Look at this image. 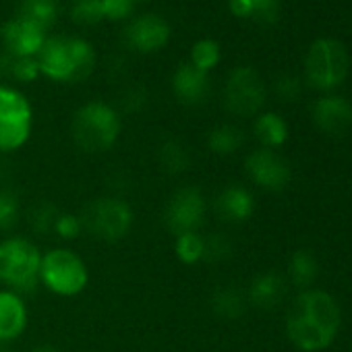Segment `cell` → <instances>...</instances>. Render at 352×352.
I'll list each match as a JSON object with an SVG mask.
<instances>
[{
    "label": "cell",
    "instance_id": "ac0fdd59",
    "mask_svg": "<svg viewBox=\"0 0 352 352\" xmlns=\"http://www.w3.org/2000/svg\"><path fill=\"white\" fill-rule=\"evenodd\" d=\"M286 294V282L276 272H263L255 276L247 290V302H251L257 309L270 311L280 305V300Z\"/></svg>",
    "mask_w": 352,
    "mask_h": 352
},
{
    "label": "cell",
    "instance_id": "30bf717a",
    "mask_svg": "<svg viewBox=\"0 0 352 352\" xmlns=\"http://www.w3.org/2000/svg\"><path fill=\"white\" fill-rule=\"evenodd\" d=\"M208 214V201L206 195L197 187H181L176 189L166 208H164V224L174 234L185 232H199V228L206 222Z\"/></svg>",
    "mask_w": 352,
    "mask_h": 352
},
{
    "label": "cell",
    "instance_id": "7a4b0ae2",
    "mask_svg": "<svg viewBox=\"0 0 352 352\" xmlns=\"http://www.w3.org/2000/svg\"><path fill=\"white\" fill-rule=\"evenodd\" d=\"M40 75L56 83L85 81L98 63L91 42L79 36H48L36 56Z\"/></svg>",
    "mask_w": 352,
    "mask_h": 352
},
{
    "label": "cell",
    "instance_id": "7c38bea8",
    "mask_svg": "<svg viewBox=\"0 0 352 352\" xmlns=\"http://www.w3.org/2000/svg\"><path fill=\"white\" fill-rule=\"evenodd\" d=\"M170 23L155 15V13H143V15H133L122 32L124 44L139 52V54H151L162 50L168 40H170Z\"/></svg>",
    "mask_w": 352,
    "mask_h": 352
},
{
    "label": "cell",
    "instance_id": "8992f818",
    "mask_svg": "<svg viewBox=\"0 0 352 352\" xmlns=\"http://www.w3.org/2000/svg\"><path fill=\"white\" fill-rule=\"evenodd\" d=\"M348 52L344 44L336 38L315 40L305 56V77L307 83L317 91H333L348 77Z\"/></svg>",
    "mask_w": 352,
    "mask_h": 352
},
{
    "label": "cell",
    "instance_id": "4316f807",
    "mask_svg": "<svg viewBox=\"0 0 352 352\" xmlns=\"http://www.w3.org/2000/svg\"><path fill=\"white\" fill-rule=\"evenodd\" d=\"M220 58H222V48L214 38H201L191 46L189 63L208 75L220 65Z\"/></svg>",
    "mask_w": 352,
    "mask_h": 352
},
{
    "label": "cell",
    "instance_id": "603a6c76",
    "mask_svg": "<svg viewBox=\"0 0 352 352\" xmlns=\"http://www.w3.org/2000/svg\"><path fill=\"white\" fill-rule=\"evenodd\" d=\"M245 145V133L236 124H218L208 133V149L214 155H234Z\"/></svg>",
    "mask_w": 352,
    "mask_h": 352
},
{
    "label": "cell",
    "instance_id": "ba28073f",
    "mask_svg": "<svg viewBox=\"0 0 352 352\" xmlns=\"http://www.w3.org/2000/svg\"><path fill=\"white\" fill-rule=\"evenodd\" d=\"M83 230L98 241L116 243L124 239L135 222L133 210L126 201L118 197H98L91 199L79 214Z\"/></svg>",
    "mask_w": 352,
    "mask_h": 352
},
{
    "label": "cell",
    "instance_id": "4fadbf2b",
    "mask_svg": "<svg viewBox=\"0 0 352 352\" xmlns=\"http://www.w3.org/2000/svg\"><path fill=\"white\" fill-rule=\"evenodd\" d=\"M48 36L50 34L46 30L19 15L0 25V40H3L5 52L19 58H36Z\"/></svg>",
    "mask_w": 352,
    "mask_h": 352
},
{
    "label": "cell",
    "instance_id": "4dcf8cb0",
    "mask_svg": "<svg viewBox=\"0 0 352 352\" xmlns=\"http://www.w3.org/2000/svg\"><path fill=\"white\" fill-rule=\"evenodd\" d=\"M19 222V199L13 191L0 189V232L11 230Z\"/></svg>",
    "mask_w": 352,
    "mask_h": 352
},
{
    "label": "cell",
    "instance_id": "8fae6325",
    "mask_svg": "<svg viewBox=\"0 0 352 352\" xmlns=\"http://www.w3.org/2000/svg\"><path fill=\"white\" fill-rule=\"evenodd\" d=\"M245 172L253 185L267 193H280L292 181L290 164L276 149L265 147H257L245 157Z\"/></svg>",
    "mask_w": 352,
    "mask_h": 352
},
{
    "label": "cell",
    "instance_id": "5bb4252c",
    "mask_svg": "<svg viewBox=\"0 0 352 352\" xmlns=\"http://www.w3.org/2000/svg\"><path fill=\"white\" fill-rule=\"evenodd\" d=\"M315 126L329 135L340 137L352 126V104L338 94H325L313 104Z\"/></svg>",
    "mask_w": 352,
    "mask_h": 352
},
{
    "label": "cell",
    "instance_id": "3957f363",
    "mask_svg": "<svg viewBox=\"0 0 352 352\" xmlns=\"http://www.w3.org/2000/svg\"><path fill=\"white\" fill-rule=\"evenodd\" d=\"M122 120L118 108L102 100L81 104L71 118V139L85 153H104L120 137Z\"/></svg>",
    "mask_w": 352,
    "mask_h": 352
},
{
    "label": "cell",
    "instance_id": "9c48e42d",
    "mask_svg": "<svg viewBox=\"0 0 352 352\" xmlns=\"http://www.w3.org/2000/svg\"><path fill=\"white\" fill-rule=\"evenodd\" d=\"M267 89L253 67H236L228 73L224 85V106L234 116H257L265 104Z\"/></svg>",
    "mask_w": 352,
    "mask_h": 352
},
{
    "label": "cell",
    "instance_id": "836d02e7",
    "mask_svg": "<svg viewBox=\"0 0 352 352\" xmlns=\"http://www.w3.org/2000/svg\"><path fill=\"white\" fill-rule=\"evenodd\" d=\"M274 91L282 102H296L300 98V94H302V85H300L298 77L286 73V75H280L274 81Z\"/></svg>",
    "mask_w": 352,
    "mask_h": 352
},
{
    "label": "cell",
    "instance_id": "d590c367",
    "mask_svg": "<svg viewBox=\"0 0 352 352\" xmlns=\"http://www.w3.org/2000/svg\"><path fill=\"white\" fill-rule=\"evenodd\" d=\"M32 352H58V348H54L52 344H40V346H36Z\"/></svg>",
    "mask_w": 352,
    "mask_h": 352
},
{
    "label": "cell",
    "instance_id": "d6986e66",
    "mask_svg": "<svg viewBox=\"0 0 352 352\" xmlns=\"http://www.w3.org/2000/svg\"><path fill=\"white\" fill-rule=\"evenodd\" d=\"M253 135L265 149H280L288 141V122L278 112H259L253 122Z\"/></svg>",
    "mask_w": 352,
    "mask_h": 352
},
{
    "label": "cell",
    "instance_id": "f1b7e54d",
    "mask_svg": "<svg viewBox=\"0 0 352 352\" xmlns=\"http://www.w3.org/2000/svg\"><path fill=\"white\" fill-rule=\"evenodd\" d=\"M58 214H60V210L54 204L40 201L30 212V226H32V230L38 232V234H50V232H54V224H56Z\"/></svg>",
    "mask_w": 352,
    "mask_h": 352
},
{
    "label": "cell",
    "instance_id": "484cf974",
    "mask_svg": "<svg viewBox=\"0 0 352 352\" xmlns=\"http://www.w3.org/2000/svg\"><path fill=\"white\" fill-rule=\"evenodd\" d=\"M160 164L166 172L170 174H181L185 170H189L191 164V155L187 145H183L179 139H166L160 147Z\"/></svg>",
    "mask_w": 352,
    "mask_h": 352
},
{
    "label": "cell",
    "instance_id": "1f68e13d",
    "mask_svg": "<svg viewBox=\"0 0 352 352\" xmlns=\"http://www.w3.org/2000/svg\"><path fill=\"white\" fill-rule=\"evenodd\" d=\"M137 0H100L104 21H126L133 17Z\"/></svg>",
    "mask_w": 352,
    "mask_h": 352
},
{
    "label": "cell",
    "instance_id": "2e32d148",
    "mask_svg": "<svg viewBox=\"0 0 352 352\" xmlns=\"http://www.w3.org/2000/svg\"><path fill=\"white\" fill-rule=\"evenodd\" d=\"M214 212L222 222L243 224L255 214V197L243 185H226L214 199Z\"/></svg>",
    "mask_w": 352,
    "mask_h": 352
},
{
    "label": "cell",
    "instance_id": "d4e9b609",
    "mask_svg": "<svg viewBox=\"0 0 352 352\" xmlns=\"http://www.w3.org/2000/svg\"><path fill=\"white\" fill-rule=\"evenodd\" d=\"M174 239V255L183 265H197L206 259V236L201 232H185Z\"/></svg>",
    "mask_w": 352,
    "mask_h": 352
},
{
    "label": "cell",
    "instance_id": "5b68a950",
    "mask_svg": "<svg viewBox=\"0 0 352 352\" xmlns=\"http://www.w3.org/2000/svg\"><path fill=\"white\" fill-rule=\"evenodd\" d=\"M40 284L56 296H77L89 284L87 263L73 249H50L42 253Z\"/></svg>",
    "mask_w": 352,
    "mask_h": 352
},
{
    "label": "cell",
    "instance_id": "7402d4cb",
    "mask_svg": "<svg viewBox=\"0 0 352 352\" xmlns=\"http://www.w3.org/2000/svg\"><path fill=\"white\" fill-rule=\"evenodd\" d=\"M17 15L50 34L60 15V0H21Z\"/></svg>",
    "mask_w": 352,
    "mask_h": 352
},
{
    "label": "cell",
    "instance_id": "ffe728a7",
    "mask_svg": "<svg viewBox=\"0 0 352 352\" xmlns=\"http://www.w3.org/2000/svg\"><path fill=\"white\" fill-rule=\"evenodd\" d=\"M317 274H319V263H317V257L313 255V251L296 249L290 255V259H288V280L296 288H300V290L313 288L311 284L317 280Z\"/></svg>",
    "mask_w": 352,
    "mask_h": 352
},
{
    "label": "cell",
    "instance_id": "44dd1931",
    "mask_svg": "<svg viewBox=\"0 0 352 352\" xmlns=\"http://www.w3.org/2000/svg\"><path fill=\"white\" fill-rule=\"evenodd\" d=\"M230 11L234 17L270 25L278 19L280 0H230Z\"/></svg>",
    "mask_w": 352,
    "mask_h": 352
},
{
    "label": "cell",
    "instance_id": "d6a6232c",
    "mask_svg": "<svg viewBox=\"0 0 352 352\" xmlns=\"http://www.w3.org/2000/svg\"><path fill=\"white\" fill-rule=\"evenodd\" d=\"M232 255V241L224 232H214L206 239V259L224 261Z\"/></svg>",
    "mask_w": 352,
    "mask_h": 352
},
{
    "label": "cell",
    "instance_id": "52a82bcc",
    "mask_svg": "<svg viewBox=\"0 0 352 352\" xmlns=\"http://www.w3.org/2000/svg\"><path fill=\"white\" fill-rule=\"evenodd\" d=\"M34 131V108L23 91L0 83V153L21 149Z\"/></svg>",
    "mask_w": 352,
    "mask_h": 352
},
{
    "label": "cell",
    "instance_id": "cb8c5ba5",
    "mask_svg": "<svg viewBox=\"0 0 352 352\" xmlns=\"http://www.w3.org/2000/svg\"><path fill=\"white\" fill-rule=\"evenodd\" d=\"M212 311L226 321L241 319L247 311V296L234 286H222L212 294Z\"/></svg>",
    "mask_w": 352,
    "mask_h": 352
},
{
    "label": "cell",
    "instance_id": "277c9868",
    "mask_svg": "<svg viewBox=\"0 0 352 352\" xmlns=\"http://www.w3.org/2000/svg\"><path fill=\"white\" fill-rule=\"evenodd\" d=\"M42 251L23 236L0 241V284L17 294H32L40 284Z\"/></svg>",
    "mask_w": 352,
    "mask_h": 352
},
{
    "label": "cell",
    "instance_id": "6da1fadb",
    "mask_svg": "<svg viewBox=\"0 0 352 352\" xmlns=\"http://www.w3.org/2000/svg\"><path fill=\"white\" fill-rule=\"evenodd\" d=\"M342 327V309L338 300L321 290H300L286 313V336L300 352H321L329 348Z\"/></svg>",
    "mask_w": 352,
    "mask_h": 352
},
{
    "label": "cell",
    "instance_id": "83f0119b",
    "mask_svg": "<svg viewBox=\"0 0 352 352\" xmlns=\"http://www.w3.org/2000/svg\"><path fill=\"white\" fill-rule=\"evenodd\" d=\"M0 73L19 81V83H32L40 77V69L36 58H19L11 54H0Z\"/></svg>",
    "mask_w": 352,
    "mask_h": 352
},
{
    "label": "cell",
    "instance_id": "e575fe53",
    "mask_svg": "<svg viewBox=\"0 0 352 352\" xmlns=\"http://www.w3.org/2000/svg\"><path fill=\"white\" fill-rule=\"evenodd\" d=\"M54 232L63 239V241H75L79 239V234L83 232V224L81 218L77 214H65L60 212L54 224Z\"/></svg>",
    "mask_w": 352,
    "mask_h": 352
},
{
    "label": "cell",
    "instance_id": "f546056e",
    "mask_svg": "<svg viewBox=\"0 0 352 352\" xmlns=\"http://www.w3.org/2000/svg\"><path fill=\"white\" fill-rule=\"evenodd\" d=\"M71 19L77 25H96L104 21L100 0H71Z\"/></svg>",
    "mask_w": 352,
    "mask_h": 352
},
{
    "label": "cell",
    "instance_id": "9a60e30c",
    "mask_svg": "<svg viewBox=\"0 0 352 352\" xmlns=\"http://www.w3.org/2000/svg\"><path fill=\"white\" fill-rule=\"evenodd\" d=\"M212 89L210 75L195 69L191 63H181L172 73V91L174 98L183 106H199L208 100Z\"/></svg>",
    "mask_w": 352,
    "mask_h": 352
},
{
    "label": "cell",
    "instance_id": "e0dca14e",
    "mask_svg": "<svg viewBox=\"0 0 352 352\" xmlns=\"http://www.w3.org/2000/svg\"><path fill=\"white\" fill-rule=\"evenodd\" d=\"M30 311L21 294L0 288V344L19 340L28 327Z\"/></svg>",
    "mask_w": 352,
    "mask_h": 352
}]
</instances>
